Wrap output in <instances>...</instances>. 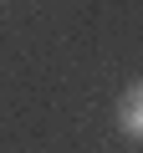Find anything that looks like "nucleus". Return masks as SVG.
Instances as JSON below:
<instances>
[{
    "mask_svg": "<svg viewBox=\"0 0 143 153\" xmlns=\"http://www.w3.org/2000/svg\"><path fill=\"white\" fill-rule=\"evenodd\" d=\"M118 128H123L128 138H138V143H143V82H138V87H128V92L118 97Z\"/></svg>",
    "mask_w": 143,
    "mask_h": 153,
    "instance_id": "1",
    "label": "nucleus"
}]
</instances>
